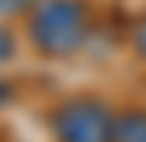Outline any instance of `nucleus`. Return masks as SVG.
I'll list each match as a JSON object with an SVG mask.
<instances>
[{"label":"nucleus","instance_id":"5","mask_svg":"<svg viewBox=\"0 0 146 142\" xmlns=\"http://www.w3.org/2000/svg\"><path fill=\"white\" fill-rule=\"evenodd\" d=\"M11 52H14V38H11V35H7L4 28H0V62H4V59L11 56Z\"/></svg>","mask_w":146,"mask_h":142},{"label":"nucleus","instance_id":"6","mask_svg":"<svg viewBox=\"0 0 146 142\" xmlns=\"http://www.w3.org/2000/svg\"><path fill=\"white\" fill-rule=\"evenodd\" d=\"M4 101H11V83L0 80V104H4Z\"/></svg>","mask_w":146,"mask_h":142},{"label":"nucleus","instance_id":"2","mask_svg":"<svg viewBox=\"0 0 146 142\" xmlns=\"http://www.w3.org/2000/svg\"><path fill=\"white\" fill-rule=\"evenodd\" d=\"M52 128L59 142H111L115 114L94 97H70L56 108Z\"/></svg>","mask_w":146,"mask_h":142},{"label":"nucleus","instance_id":"4","mask_svg":"<svg viewBox=\"0 0 146 142\" xmlns=\"http://www.w3.org/2000/svg\"><path fill=\"white\" fill-rule=\"evenodd\" d=\"M132 45H136V52H139V59L146 62V17H139L136 28H132Z\"/></svg>","mask_w":146,"mask_h":142},{"label":"nucleus","instance_id":"3","mask_svg":"<svg viewBox=\"0 0 146 142\" xmlns=\"http://www.w3.org/2000/svg\"><path fill=\"white\" fill-rule=\"evenodd\" d=\"M111 142H146V111H122L115 114V135Z\"/></svg>","mask_w":146,"mask_h":142},{"label":"nucleus","instance_id":"1","mask_svg":"<svg viewBox=\"0 0 146 142\" xmlns=\"http://www.w3.org/2000/svg\"><path fill=\"white\" fill-rule=\"evenodd\" d=\"M28 35L45 56H73L87 42V7L80 0H42L35 4Z\"/></svg>","mask_w":146,"mask_h":142}]
</instances>
